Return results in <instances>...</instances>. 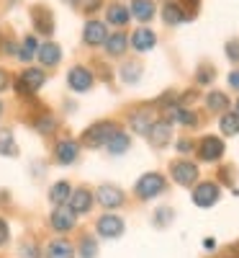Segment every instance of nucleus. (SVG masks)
<instances>
[{"instance_id":"nucleus-34","label":"nucleus","mask_w":239,"mask_h":258,"mask_svg":"<svg viewBox=\"0 0 239 258\" xmlns=\"http://www.w3.org/2000/svg\"><path fill=\"white\" fill-rule=\"evenodd\" d=\"M213 78H216L213 68H208V64H203V68L198 70V75H195V83H198V85H208V83H211Z\"/></svg>"},{"instance_id":"nucleus-7","label":"nucleus","mask_w":239,"mask_h":258,"mask_svg":"<svg viewBox=\"0 0 239 258\" xmlns=\"http://www.w3.org/2000/svg\"><path fill=\"white\" fill-rule=\"evenodd\" d=\"M219 197H221V188H219V183H213V181H203L193 191L195 207H213L216 202H219Z\"/></svg>"},{"instance_id":"nucleus-46","label":"nucleus","mask_w":239,"mask_h":258,"mask_svg":"<svg viewBox=\"0 0 239 258\" xmlns=\"http://www.w3.org/2000/svg\"><path fill=\"white\" fill-rule=\"evenodd\" d=\"M236 114H239V101H236Z\"/></svg>"},{"instance_id":"nucleus-44","label":"nucleus","mask_w":239,"mask_h":258,"mask_svg":"<svg viewBox=\"0 0 239 258\" xmlns=\"http://www.w3.org/2000/svg\"><path fill=\"white\" fill-rule=\"evenodd\" d=\"M62 3H67V6H77V0H62Z\"/></svg>"},{"instance_id":"nucleus-14","label":"nucleus","mask_w":239,"mask_h":258,"mask_svg":"<svg viewBox=\"0 0 239 258\" xmlns=\"http://www.w3.org/2000/svg\"><path fill=\"white\" fill-rule=\"evenodd\" d=\"M170 137H172V121L170 119H157L147 132V140L152 147H165L170 142Z\"/></svg>"},{"instance_id":"nucleus-42","label":"nucleus","mask_w":239,"mask_h":258,"mask_svg":"<svg viewBox=\"0 0 239 258\" xmlns=\"http://www.w3.org/2000/svg\"><path fill=\"white\" fill-rule=\"evenodd\" d=\"M190 150H193V142L190 140H180L178 142V153H190Z\"/></svg>"},{"instance_id":"nucleus-28","label":"nucleus","mask_w":239,"mask_h":258,"mask_svg":"<svg viewBox=\"0 0 239 258\" xmlns=\"http://www.w3.org/2000/svg\"><path fill=\"white\" fill-rule=\"evenodd\" d=\"M118 78H121V83H129V85L139 83V78H142V64H139V62H126V64H121Z\"/></svg>"},{"instance_id":"nucleus-35","label":"nucleus","mask_w":239,"mask_h":258,"mask_svg":"<svg viewBox=\"0 0 239 258\" xmlns=\"http://www.w3.org/2000/svg\"><path fill=\"white\" fill-rule=\"evenodd\" d=\"M226 57H229L231 62H236V64H239V39L226 41Z\"/></svg>"},{"instance_id":"nucleus-32","label":"nucleus","mask_w":239,"mask_h":258,"mask_svg":"<svg viewBox=\"0 0 239 258\" xmlns=\"http://www.w3.org/2000/svg\"><path fill=\"white\" fill-rule=\"evenodd\" d=\"M95 253H98V243H95V238H82L80 240V258H95Z\"/></svg>"},{"instance_id":"nucleus-9","label":"nucleus","mask_w":239,"mask_h":258,"mask_svg":"<svg viewBox=\"0 0 239 258\" xmlns=\"http://www.w3.org/2000/svg\"><path fill=\"white\" fill-rule=\"evenodd\" d=\"M75 220H77V214L70 209V207H54V212L49 214V225L54 232H70L75 227Z\"/></svg>"},{"instance_id":"nucleus-20","label":"nucleus","mask_w":239,"mask_h":258,"mask_svg":"<svg viewBox=\"0 0 239 258\" xmlns=\"http://www.w3.org/2000/svg\"><path fill=\"white\" fill-rule=\"evenodd\" d=\"M162 21L167 26H180L185 18V11L180 3H175V0H167V3H162Z\"/></svg>"},{"instance_id":"nucleus-17","label":"nucleus","mask_w":239,"mask_h":258,"mask_svg":"<svg viewBox=\"0 0 239 258\" xmlns=\"http://www.w3.org/2000/svg\"><path fill=\"white\" fill-rule=\"evenodd\" d=\"M132 49H137V52H149L152 47L157 44V34L152 31V29H147V26H139L134 34H132Z\"/></svg>"},{"instance_id":"nucleus-24","label":"nucleus","mask_w":239,"mask_h":258,"mask_svg":"<svg viewBox=\"0 0 239 258\" xmlns=\"http://www.w3.org/2000/svg\"><path fill=\"white\" fill-rule=\"evenodd\" d=\"M70 194H72V186L67 181H57L52 188H49V202L54 207H62V204H67L70 202Z\"/></svg>"},{"instance_id":"nucleus-30","label":"nucleus","mask_w":239,"mask_h":258,"mask_svg":"<svg viewBox=\"0 0 239 258\" xmlns=\"http://www.w3.org/2000/svg\"><path fill=\"white\" fill-rule=\"evenodd\" d=\"M36 49H39V41H36V36L31 34V36H26L24 39V44H21V49H18V59L21 62H31V57H36Z\"/></svg>"},{"instance_id":"nucleus-41","label":"nucleus","mask_w":239,"mask_h":258,"mask_svg":"<svg viewBox=\"0 0 239 258\" xmlns=\"http://www.w3.org/2000/svg\"><path fill=\"white\" fill-rule=\"evenodd\" d=\"M226 80H229V88L231 91H239V70H231Z\"/></svg>"},{"instance_id":"nucleus-33","label":"nucleus","mask_w":239,"mask_h":258,"mask_svg":"<svg viewBox=\"0 0 239 258\" xmlns=\"http://www.w3.org/2000/svg\"><path fill=\"white\" fill-rule=\"evenodd\" d=\"M100 6H103V0H77V6H75V8H80L82 13H88V16H90V13H95Z\"/></svg>"},{"instance_id":"nucleus-15","label":"nucleus","mask_w":239,"mask_h":258,"mask_svg":"<svg viewBox=\"0 0 239 258\" xmlns=\"http://www.w3.org/2000/svg\"><path fill=\"white\" fill-rule=\"evenodd\" d=\"M155 121H157L155 119V109H137V111L129 114V126H132L137 135H144V137H147V132L152 129Z\"/></svg>"},{"instance_id":"nucleus-19","label":"nucleus","mask_w":239,"mask_h":258,"mask_svg":"<svg viewBox=\"0 0 239 258\" xmlns=\"http://www.w3.org/2000/svg\"><path fill=\"white\" fill-rule=\"evenodd\" d=\"M129 18H132V11H129V6H124V3H111V6L105 8V21L111 26L124 29L129 24Z\"/></svg>"},{"instance_id":"nucleus-36","label":"nucleus","mask_w":239,"mask_h":258,"mask_svg":"<svg viewBox=\"0 0 239 258\" xmlns=\"http://www.w3.org/2000/svg\"><path fill=\"white\" fill-rule=\"evenodd\" d=\"M21 255L24 258H39V245L36 243H24L21 245Z\"/></svg>"},{"instance_id":"nucleus-47","label":"nucleus","mask_w":239,"mask_h":258,"mask_svg":"<svg viewBox=\"0 0 239 258\" xmlns=\"http://www.w3.org/2000/svg\"><path fill=\"white\" fill-rule=\"evenodd\" d=\"M11 3H16V0H11Z\"/></svg>"},{"instance_id":"nucleus-21","label":"nucleus","mask_w":239,"mask_h":258,"mask_svg":"<svg viewBox=\"0 0 239 258\" xmlns=\"http://www.w3.org/2000/svg\"><path fill=\"white\" fill-rule=\"evenodd\" d=\"M126 47H129V39H126V34H124V31L108 34L105 44H103V49H105V54H108V57H121V54L126 52Z\"/></svg>"},{"instance_id":"nucleus-3","label":"nucleus","mask_w":239,"mask_h":258,"mask_svg":"<svg viewBox=\"0 0 239 258\" xmlns=\"http://www.w3.org/2000/svg\"><path fill=\"white\" fill-rule=\"evenodd\" d=\"M165 186H167V181H165L162 173H144V176L137 181L134 191H137V197H139L142 202H149V199L160 197V194L165 191Z\"/></svg>"},{"instance_id":"nucleus-45","label":"nucleus","mask_w":239,"mask_h":258,"mask_svg":"<svg viewBox=\"0 0 239 258\" xmlns=\"http://www.w3.org/2000/svg\"><path fill=\"white\" fill-rule=\"evenodd\" d=\"M0 114H3V101H0Z\"/></svg>"},{"instance_id":"nucleus-39","label":"nucleus","mask_w":239,"mask_h":258,"mask_svg":"<svg viewBox=\"0 0 239 258\" xmlns=\"http://www.w3.org/2000/svg\"><path fill=\"white\" fill-rule=\"evenodd\" d=\"M11 238V230H8V222L6 220H0V245H6Z\"/></svg>"},{"instance_id":"nucleus-4","label":"nucleus","mask_w":239,"mask_h":258,"mask_svg":"<svg viewBox=\"0 0 239 258\" xmlns=\"http://www.w3.org/2000/svg\"><path fill=\"white\" fill-rule=\"evenodd\" d=\"M93 83H95V75L85 68V64H75V68H70V73H67V88L72 93H88L93 88Z\"/></svg>"},{"instance_id":"nucleus-25","label":"nucleus","mask_w":239,"mask_h":258,"mask_svg":"<svg viewBox=\"0 0 239 258\" xmlns=\"http://www.w3.org/2000/svg\"><path fill=\"white\" fill-rule=\"evenodd\" d=\"M31 126L36 129V132H41V135H52L54 129H57V116L49 114V111H41V114L31 121Z\"/></svg>"},{"instance_id":"nucleus-6","label":"nucleus","mask_w":239,"mask_h":258,"mask_svg":"<svg viewBox=\"0 0 239 258\" xmlns=\"http://www.w3.org/2000/svg\"><path fill=\"white\" fill-rule=\"evenodd\" d=\"M31 21H34V31L39 36H52L54 34V13L47 6H34L31 8Z\"/></svg>"},{"instance_id":"nucleus-22","label":"nucleus","mask_w":239,"mask_h":258,"mask_svg":"<svg viewBox=\"0 0 239 258\" xmlns=\"http://www.w3.org/2000/svg\"><path fill=\"white\" fill-rule=\"evenodd\" d=\"M129 147H132V137H129L124 129H118V132H113L111 135V140L105 142V150L111 155H124V153H129Z\"/></svg>"},{"instance_id":"nucleus-27","label":"nucleus","mask_w":239,"mask_h":258,"mask_svg":"<svg viewBox=\"0 0 239 258\" xmlns=\"http://www.w3.org/2000/svg\"><path fill=\"white\" fill-rule=\"evenodd\" d=\"M47 258H75V248L67 240H52L47 248Z\"/></svg>"},{"instance_id":"nucleus-11","label":"nucleus","mask_w":239,"mask_h":258,"mask_svg":"<svg viewBox=\"0 0 239 258\" xmlns=\"http://www.w3.org/2000/svg\"><path fill=\"white\" fill-rule=\"evenodd\" d=\"M93 199H95L100 207H105V209H116V207L124 204V191H121L118 186L103 183V186H98V191H95Z\"/></svg>"},{"instance_id":"nucleus-38","label":"nucleus","mask_w":239,"mask_h":258,"mask_svg":"<svg viewBox=\"0 0 239 258\" xmlns=\"http://www.w3.org/2000/svg\"><path fill=\"white\" fill-rule=\"evenodd\" d=\"M170 220H172V209H157V214H155L157 225H167Z\"/></svg>"},{"instance_id":"nucleus-2","label":"nucleus","mask_w":239,"mask_h":258,"mask_svg":"<svg viewBox=\"0 0 239 258\" xmlns=\"http://www.w3.org/2000/svg\"><path fill=\"white\" fill-rule=\"evenodd\" d=\"M118 124L113 121V119H103V121H95V124H90L88 129L82 132V137H80V145L82 147H93V150H98V147H105V142L111 140V135L113 132H118Z\"/></svg>"},{"instance_id":"nucleus-16","label":"nucleus","mask_w":239,"mask_h":258,"mask_svg":"<svg viewBox=\"0 0 239 258\" xmlns=\"http://www.w3.org/2000/svg\"><path fill=\"white\" fill-rule=\"evenodd\" d=\"M36 59L41 68H54V64L62 62V47L57 41H44V44H39L36 49Z\"/></svg>"},{"instance_id":"nucleus-37","label":"nucleus","mask_w":239,"mask_h":258,"mask_svg":"<svg viewBox=\"0 0 239 258\" xmlns=\"http://www.w3.org/2000/svg\"><path fill=\"white\" fill-rule=\"evenodd\" d=\"M198 3H201V0H183L180 6L188 8V11H185V18H193L195 13H198Z\"/></svg>"},{"instance_id":"nucleus-23","label":"nucleus","mask_w":239,"mask_h":258,"mask_svg":"<svg viewBox=\"0 0 239 258\" xmlns=\"http://www.w3.org/2000/svg\"><path fill=\"white\" fill-rule=\"evenodd\" d=\"M129 11H132V16L139 24H147V21H152V16H155V3H152V0H132Z\"/></svg>"},{"instance_id":"nucleus-10","label":"nucleus","mask_w":239,"mask_h":258,"mask_svg":"<svg viewBox=\"0 0 239 258\" xmlns=\"http://www.w3.org/2000/svg\"><path fill=\"white\" fill-rule=\"evenodd\" d=\"M224 142L219 137H203L198 142V158L203 163H216V160H221L224 158Z\"/></svg>"},{"instance_id":"nucleus-26","label":"nucleus","mask_w":239,"mask_h":258,"mask_svg":"<svg viewBox=\"0 0 239 258\" xmlns=\"http://www.w3.org/2000/svg\"><path fill=\"white\" fill-rule=\"evenodd\" d=\"M206 106H208V111H213V114H224L229 109V98L221 91H211L206 96Z\"/></svg>"},{"instance_id":"nucleus-29","label":"nucleus","mask_w":239,"mask_h":258,"mask_svg":"<svg viewBox=\"0 0 239 258\" xmlns=\"http://www.w3.org/2000/svg\"><path fill=\"white\" fill-rule=\"evenodd\" d=\"M0 155H6V158H16L18 155V145L13 140L11 129H0Z\"/></svg>"},{"instance_id":"nucleus-5","label":"nucleus","mask_w":239,"mask_h":258,"mask_svg":"<svg viewBox=\"0 0 239 258\" xmlns=\"http://www.w3.org/2000/svg\"><path fill=\"white\" fill-rule=\"evenodd\" d=\"M170 176L180 186H193L198 181V165L190 163V160H175L170 165Z\"/></svg>"},{"instance_id":"nucleus-40","label":"nucleus","mask_w":239,"mask_h":258,"mask_svg":"<svg viewBox=\"0 0 239 258\" xmlns=\"http://www.w3.org/2000/svg\"><path fill=\"white\" fill-rule=\"evenodd\" d=\"M8 88H11V75H8V70L0 68V93L8 91Z\"/></svg>"},{"instance_id":"nucleus-18","label":"nucleus","mask_w":239,"mask_h":258,"mask_svg":"<svg viewBox=\"0 0 239 258\" xmlns=\"http://www.w3.org/2000/svg\"><path fill=\"white\" fill-rule=\"evenodd\" d=\"M70 209L75 212V214H88L90 209H93V194L88 191V188H75L72 194H70Z\"/></svg>"},{"instance_id":"nucleus-12","label":"nucleus","mask_w":239,"mask_h":258,"mask_svg":"<svg viewBox=\"0 0 239 258\" xmlns=\"http://www.w3.org/2000/svg\"><path fill=\"white\" fill-rule=\"evenodd\" d=\"M108 39V29L105 24H100V21H88L82 29V44L85 47H103Z\"/></svg>"},{"instance_id":"nucleus-8","label":"nucleus","mask_w":239,"mask_h":258,"mask_svg":"<svg viewBox=\"0 0 239 258\" xmlns=\"http://www.w3.org/2000/svg\"><path fill=\"white\" fill-rule=\"evenodd\" d=\"M77 158H80V142L64 137L54 145V160L59 165H72V163H77Z\"/></svg>"},{"instance_id":"nucleus-31","label":"nucleus","mask_w":239,"mask_h":258,"mask_svg":"<svg viewBox=\"0 0 239 258\" xmlns=\"http://www.w3.org/2000/svg\"><path fill=\"white\" fill-rule=\"evenodd\" d=\"M219 126H221V132L229 135V137H231V135H239V114H236V111H224Z\"/></svg>"},{"instance_id":"nucleus-43","label":"nucleus","mask_w":239,"mask_h":258,"mask_svg":"<svg viewBox=\"0 0 239 258\" xmlns=\"http://www.w3.org/2000/svg\"><path fill=\"white\" fill-rule=\"evenodd\" d=\"M219 258H239V245H234V248H229L224 255H219Z\"/></svg>"},{"instance_id":"nucleus-13","label":"nucleus","mask_w":239,"mask_h":258,"mask_svg":"<svg viewBox=\"0 0 239 258\" xmlns=\"http://www.w3.org/2000/svg\"><path fill=\"white\" fill-rule=\"evenodd\" d=\"M95 230H98V235L100 238H121L124 235V220L121 217H116V214H103V217L95 222Z\"/></svg>"},{"instance_id":"nucleus-1","label":"nucleus","mask_w":239,"mask_h":258,"mask_svg":"<svg viewBox=\"0 0 239 258\" xmlns=\"http://www.w3.org/2000/svg\"><path fill=\"white\" fill-rule=\"evenodd\" d=\"M44 83H47L44 68H26V70H21L18 78L13 80V91L21 98H34L41 91V85H44Z\"/></svg>"}]
</instances>
